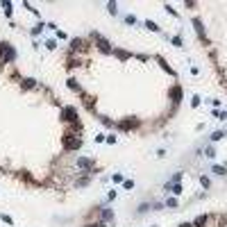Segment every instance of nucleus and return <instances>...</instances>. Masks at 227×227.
I'll return each mask as SVG.
<instances>
[{"label": "nucleus", "instance_id": "obj_1", "mask_svg": "<svg viewBox=\"0 0 227 227\" xmlns=\"http://www.w3.org/2000/svg\"><path fill=\"white\" fill-rule=\"evenodd\" d=\"M204 223H207V218H204V216H200V218L195 220V227H202V225H204Z\"/></svg>", "mask_w": 227, "mask_h": 227}]
</instances>
